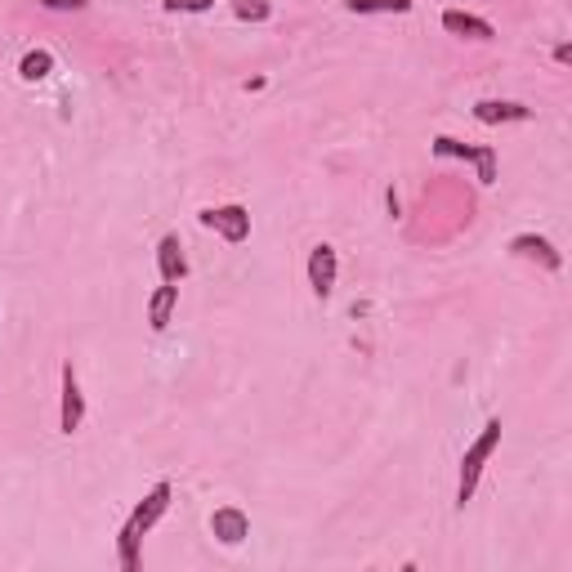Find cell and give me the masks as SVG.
Wrapping results in <instances>:
<instances>
[{
	"mask_svg": "<svg viewBox=\"0 0 572 572\" xmlns=\"http://www.w3.org/2000/svg\"><path fill=\"white\" fill-rule=\"evenodd\" d=\"M45 9H85L90 5V0H41Z\"/></svg>",
	"mask_w": 572,
	"mask_h": 572,
	"instance_id": "e0dca14e",
	"label": "cell"
},
{
	"mask_svg": "<svg viewBox=\"0 0 572 572\" xmlns=\"http://www.w3.org/2000/svg\"><path fill=\"white\" fill-rule=\"evenodd\" d=\"M555 63H572V45H555Z\"/></svg>",
	"mask_w": 572,
	"mask_h": 572,
	"instance_id": "ac0fdd59",
	"label": "cell"
},
{
	"mask_svg": "<svg viewBox=\"0 0 572 572\" xmlns=\"http://www.w3.org/2000/svg\"><path fill=\"white\" fill-rule=\"evenodd\" d=\"M170 14H206V9H215V0H166Z\"/></svg>",
	"mask_w": 572,
	"mask_h": 572,
	"instance_id": "2e32d148",
	"label": "cell"
},
{
	"mask_svg": "<svg viewBox=\"0 0 572 572\" xmlns=\"http://www.w3.org/2000/svg\"><path fill=\"white\" fill-rule=\"evenodd\" d=\"M510 255H519V260H537L541 269H550V273L564 269V255H559L555 246H550L546 237H537V233H519V237H510Z\"/></svg>",
	"mask_w": 572,
	"mask_h": 572,
	"instance_id": "52a82bcc",
	"label": "cell"
},
{
	"mask_svg": "<svg viewBox=\"0 0 572 572\" xmlns=\"http://www.w3.org/2000/svg\"><path fill=\"white\" fill-rule=\"evenodd\" d=\"M474 117H479L483 126H505V121H528L532 108L510 103V99H479V103H474Z\"/></svg>",
	"mask_w": 572,
	"mask_h": 572,
	"instance_id": "8fae6325",
	"label": "cell"
},
{
	"mask_svg": "<svg viewBox=\"0 0 572 572\" xmlns=\"http://www.w3.org/2000/svg\"><path fill=\"white\" fill-rule=\"evenodd\" d=\"M202 224L206 228H215L224 242H246L251 237V211L246 206H237V202H228V206H211V211H202Z\"/></svg>",
	"mask_w": 572,
	"mask_h": 572,
	"instance_id": "3957f363",
	"label": "cell"
},
{
	"mask_svg": "<svg viewBox=\"0 0 572 572\" xmlns=\"http://www.w3.org/2000/svg\"><path fill=\"white\" fill-rule=\"evenodd\" d=\"M233 14L242 18V23H264V18L273 14L269 0H233Z\"/></svg>",
	"mask_w": 572,
	"mask_h": 572,
	"instance_id": "9a60e30c",
	"label": "cell"
},
{
	"mask_svg": "<svg viewBox=\"0 0 572 572\" xmlns=\"http://www.w3.org/2000/svg\"><path fill=\"white\" fill-rule=\"evenodd\" d=\"M434 152L438 157H465L479 166V184H497V148H470V143H456L447 135L434 139Z\"/></svg>",
	"mask_w": 572,
	"mask_h": 572,
	"instance_id": "277c9868",
	"label": "cell"
},
{
	"mask_svg": "<svg viewBox=\"0 0 572 572\" xmlns=\"http://www.w3.org/2000/svg\"><path fill=\"white\" fill-rule=\"evenodd\" d=\"M59 380H63L59 429H63V434H76V429H81V421H85V394H81V380H76V367H72V362H63Z\"/></svg>",
	"mask_w": 572,
	"mask_h": 572,
	"instance_id": "5b68a950",
	"label": "cell"
},
{
	"mask_svg": "<svg viewBox=\"0 0 572 572\" xmlns=\"http://www.w3.org/2000/svg\"><path fill=\"white\" fill-rule=\"evenodd\" d=\"M157 269H161V282H184L188 278V255H184L179 233H166L157 242Z\"/></svg>",
	"mask_w": 572,
	"mask_h": 572,
	"instance_id": "9c48e42d",
	"label": "cell"
},
{
	"mask_svg": "<svg viewBox=\"0 0 572 572\" xmlns=\"http://www.w3.org/2000/svg\"><path fill=\"white\" fill-rule=\"evenodd\" d=\"M211 537L224 541V546H242V541L251 537V519H246L237 505H224V510L211 514Z\"/></svg>",
	"mask_w": 572,
	"mask_h": 572,
	"instance_id": "ba28073f",
	"label": "cell"
},
{
	"mask_svg": "<svg viewBox=\"0 0 572 572\" xmlns=\"http://www.w3.org/2000/svg\"><path fill=\"white\" fill-rule=\"evenodd\" d=\"M443 27H447L452 36H461V41H492V36H497V27H492L488 18L465 14V9H447V14H443Z\"/></svg>",
	"mask_w": 572,
	"mask_h": 572,
	"instance_id": "30bf717a",
	"label": "cell"
},
{
	"mask_svg": "<svg viewBox=\"0 0 572 572\" xmlns=\"http://www.w3.org/2000/svg\"><path fill=\"white\" fill-rule=\"evenodd\" d=\"M336 273H340V260H336V246H313L309 251V286L318 300H327L331 291H336Z\"/></svg>",
	"mask_w": 572,
	"mask_h": 572,
	"instance_id": "8992f818",
	"label": "cell"
},
{
	"mask_svg": "<svg viewBox=\"0 0 572 572\" xmlns=\"http://www.w3.org/2000/svg\"><path fill=\"white\" fill-rule=\"evenodd\" d=\"M50 72H54V54L50 50H27L23 63H18V76H23V81H45Z\"/></svg>",
	"mask_w": 572,
	"mask_h": 572,
	"instance_id": "4fadbf2b",
	"label": "cell"
},
{
	"mask_svg": "<svg viewBox=\"0 0 572 572\" xmlns=\"http://www.w3.org/2000/svg\"><path fill=\"white\" fill-rule=\"evenodd\" d=\"M170 497H175V488H170V483H157V488H152L148 497H143L135 510H130V519L121 523V532H117V555H121V568H126V572L139 568V546H143V537L157 528L161 514L170 510Z\"/></svg>",
	"mask_w": 572,
	"mask_h": 572,
	"instance_id": "6da1fadb",
	"label": "cell"
},
{
	"mask_svg": "<svg viewBox=\"0 0 572 572\" xmlns=\"http://www.w3.org/2000/svg\"><path fill=\"white\" fill-rule=\"evenodd\" d=\"M501 447V421H488L483 425V434L474 438L470 447H465V456H461V483H456V505H465L474 497V488H479V479H483V470H488V461H492V452Z\"/></svg>",
	"mask_w": 572,
	"mask_h": 572,
	"instance_id": "7a4b0ae2",
	"label": "cell"
},
{
	"mask_svg": "<svg viewBox=\"0 0 572 572\" xmlns=\"http://www.w3.org/2000/svg\"><path fill=\"white\" fill-rule=\"evenodd\" d=\"M175 304H179V282H166V286H157V291H152V300H148V327L157 331V336L170 327V313H175Z\"/></svg>",
	"mask_w": 572,
	"mask_h": 572,
	"instance_id": "7c38bea8",
	"label": "cell"
},
{
	"mask_svg": "<svg viewBox=\"0 0 572 572\" xmlns=\"http://www.w3.org/2000/svg\"><path fill=\"white\" fill-rule=\"evenodd\" d=\"M349 14H407L412 0H345Z\"/></svg>",
	"mask_w": 572,
	"mask_h": 572,
	"instance_id": "5bb4252c",
	"label": "cell"
}]
</instances>
